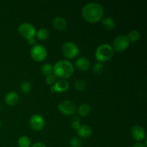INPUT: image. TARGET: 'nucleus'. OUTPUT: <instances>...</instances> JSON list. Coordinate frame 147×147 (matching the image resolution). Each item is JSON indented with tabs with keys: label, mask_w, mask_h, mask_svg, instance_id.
I'll use <instances>...</instances> for the list:
<instances>
[{
	"label": "nucleus",
	"mask_w": 147,
	"mask_h": 147,
	"mask_svg": "<svg viewBox=\"0 0 147 147\" xmlns=\"http://www.w3.org/2000/svg\"><path fill=\"white\" fill-rule=\"evenodd\" d=\"M82 17L90 23H96L100 21L104 14L103 6L95 2L88 3L83 7Z\"/></svg>",
	"instance_id": "1"
},
{
	"label": "nucleus",
	"mask_w": 147,
	"mask_h": 147,
	"mask_svg": "<svg viewBox=\"0 0 147 147\" xmlns=\"http://www.w3.org/2000/svg\"><path fill=\"white\" fill-rule=\"evenodd\" d=\"M74 66L67 60H59L53 66V74L62 80L68 78L74 73Z\"/></svg>",
	"instance_id": "2"
},
{
	"label": "nucleus",
	"mask_w": 147,
	"mask_h": 147,
	"mask_svg": "<svg viewBox=\"0 0 147 147\" xmlns=\"http://www.w3.org/2000/svg\"><path fill=\"white\" fill-rule=\"evenodd\" d=\"M113 51L112 46L109 44H102L97 47L95 52V57L99 63H105L113 57Z\"/></svg>",
	"instance_id": "3"
},
{
	"label": "nucleus",
	"mask_w": 147,
	"mask_h": 147,
	"mask_svg": "<svg viewBox=\"0 0 147 147\" xmlns=\"http://www.w3.org/2000/svg\"><path fill=\"white\" fill-rule=\"evenodd\" d=\"M62 53L67 59H73L78 55L79 48L75 43L67 42L62 46Z\"/></svg>",
	"instance_id": "4"
},
{
	"label": "nucleus",
	"mask_w": 147,
	"mask_h": 147,
	"mask_svg": "<svg viewBox=\"0 0 147 147\" xmlns=\"http://www.w3.org/2000/svg\"><path fill=\"white\" fill-rule=\"evenodd\" d=\"M47 53L46 48L40 44L35 45L30 50V55L34 61H43L47 57Z\"/></svg>",
	"instance_id": "5"
},
{
	"label": "nucleus",
	"mask_w": 147,
	"mask_h": 147,
	"mask_svg": "<svg viewBox=\"0 0 147 147\" xmlns=\"http://www.w3.org/2000/svg\"><path fill=\"white\" fill-rule=\"evenodd\" d=\"M18 32L20 36L26 40L33 38L36 35L35 27L30 23L24 22L18 27Z\"/></svg>",
	"instance_id": "6"
},
{
	"label": "nucleus",
	"mask_w": 147,
	"mask_h": 147,
	"mask_svg": "<svg viewBox=\"0 0 147 147\" xmlns=\"http://www.w3.org/2000/svg\"><path fill=\"white\" fill-rule=\"evenodd\" d=\"M129 44H130V42L127 36L119 35L113 41L112 48L113 51H116L117 53H122L129 47Z\"/></svg>",
	"instance_id": "7"
},
{
	"label": "nucleus",
	"mask_w": 147,
	"mask_h": 147,
	"mask_svg": "<svg viewBox=\"0 0 147 147\" xmlns=\"http://www.w3.org/2000/svg\"><path fill=\"white\" fill-rule=\"evenodd\" d=\"M58 110L61 113L67 116H71L76 113L77 108L76 104L71 100H63L58 105Z\"/></svg>",
	"instance_id": "8"
},
{
	"label": "nucleus",
	"mask_w": 147,
	"mask_h": 147,
	"mask_svg": "<svg viewBox=\"0 0 147 147\" xmlns=\"http://www.w3.org/2000/svg\"><path fill=\"white\" fill-rule=\"evenodd\" d=\"M30 126L32 129L36 131L42 130L45 127L44 119L39 114L33 115L30 119Z\"/></svg>",
	"instance_id": "9"
},
{
	"label": "nucleus",
	"mask_w": 147,
	"mask_h": 147,
	"mask_svg": "<svg viewBox=\"0 0 147 147\" xmlns=\"http://www.w3.org/2000/svg\"><path fill=\"white\" fill-rule=\"evenodd\" d=\"M131 136L134 140L140 142L146 137V132H145L144 129L142 126L139 125H135L131 128Z\"/></svg>",
	"instance_id": "10"
},
{
	"label": "nucleus",
	"mask_w": 147,
	"mask_h": 147,
	"mask_svg": "<svg viewBox=\"0 0 147 147\" xmlns=\"http://www.w3.org/2000/svg\"><path fill=\"white\" fill-rule=\"evenodd\" d=\"M68 82L65 80H60L56 81L55 84L51 86L50 90L53 93H63L68 90Z\"/></svg>",
	"instance_id": "11"
},
{
	"label": "nucleus",
	"mask_w": 147,
	"mask_h": 147,
	"mask_svg": "<svg viewBox=\"0 0 147 147\" xmlns=\"http://www.w3.org/2000/svg\"><path fill=\"white\" fill-rule=\"evenodd\" d=\"M76 68L78 69L80 71H86L89 69L90 66V63L86 57H81L78 58L75 63Z\"/></svg>",
	"instance_id": "12"
},
{
	"label": "nucleus",
	"mask_w": 147,
	"mask_h": 147,
	"mask_svg": "<svg viewBox=\"0 0 147 147\" xmlns=\"http://www.w3.org/2000/svg\"><path fill=\"white\" fill-rule=\"evenodd\" d=\"M4 100H5V103L9 106H15L18 103L19 100H20V96L17 93L11 91L6 95Z\"/></svg>",
	"instance_id": "13"
},
{
	"label": "nucleus",
	"mask_w": 147,
	"mask_h": 147,
	"mask_svg": "<svg viewBox=\"0 0 147 147\" xmlns=\"http://www.w3.org/2000/svg\"><path fill=\"white\" fill-rule=\"evenodd\" d=\"M53 26L55 30L63 31V30H65L66 27H67V21L63 17H57L53 19Z\"/></svg>",
	"instance_id": "14"
},
{
	"label": "nucleus",
	"mask_w": 147,
	"mask_h": 147,
	"mask_svg": "<svg viewBox=\"0 0 147 147\" xmlns=\"http://www.w3.org/2000/svg\"><path fill=\"white\" fill-rule=\"evenodd\" d=\"M77 134L80 137L87 139L91 136L92 129L88 125H81L77 130Z\"/></svg>",
	"instance_id": "15"
},
{
	"label": "nucleus",
	"mask_w": 147,
	"mask_h": 147,
	"mask_svg": "<svg viewBox=\"0 0 147 147\" xmlns=\"http://www.w3.org/2000/svg\"><path fill=\"white\" fill-rule=\"evenodd\" d=\"M78 112L80 116L86 117L90 115V112H91V107L87 103H83L79 106Z\"/></svg>",
	"instance_id": "16"
},
{
	"label": "nucleus",
	"mask_w": 147,
	"mask_h": 147,
	"mask_svg": "<svg viewBox=\"0 0 147 147\" xmlns=\"http://www.w3.org/2000/svg\"><path fill=\"white\" fill-rule=\"evenodd\" d=\"M101 24L103 27L107 30H112L116 27V23H115L114 20L109 17L103 18L102 20Z\"/></svg>",
	"instance_id": "17"
},
{
	"label": "nucleus",
	"mask_w": 147,
	"mask_h": 147,
	"mask_svg": "<svg viewBox=\"0 0 147 147\" xmlns=\"http://www.w3.org/2000/svg\"><path fill=\"white\" fill-rule=\"evenodd\" d=\"M36 37L40 41H45L47 40L50 37V32L46 28H40V30L36 32Z\"/></svg>",
	"instance_id": "18"
},
{
	"label": "nucleus",
	"mask_w": 147,
	"mask_h": 147,
	"mask_svg": "<svg viewBox=\"0 0 147 147\" xmlns=\"http://www.w3.org/2000/svg\"><path fill=\"white\" fill-rule=\"evenodd\" d=\"M41 71L44 76L46 77L50 75L53 74V66L50 63H45V64L42 65L41 67Z\"/></svg>",
	"instance_id": "19"
},
{
	"label": "nucleus",
	"mask_w": 147,
	"mask_h": 147,
	"mask_svg": "<svg viewBox=\"0 0 147 147\" xmlns=\"http://www.w3.org/2000/svg\"><path fill=\"white\" fill-rule=\"evenodd\" d=\"M127 37L129 39V42H137L140 39L141 34L139 31H137L136 30H134L129 33V35L127 36Z\"/></svg>",
	"instance_id": "20"
},
{
	"label": "nucleus",
	"mask_w": 147,
	"mask_h": 147,
	"mask_svg": "<svg viewBox=\"0 0 147 147\" xmlns=\"http://www.w3.org/2000/svg\"><path fill=\"white\" fill-rule=\"evenodd\" d=\"M18 146L20 147H30V144H31V142L29 137L26 136H20L18 139Z\"/></svg>",
	"instance_id": "21"
},
{
	"label": "nucleus",
	"mask_w": 147,
	"mask_h": 147,
	"mask_svg": "<svg viewBox=\"0 0 147 147\" xmlns=\"http://www.w3.org/2000/svg\"><path fill=\"white\" fill-rule=\"evenodd\" d=\"M20 90L24 94H27V93H30L32 90V85L30 84V82L27 81V80H24L22 83L20 84Z\"/></svg>",
	"instance_id": "22"
},
{
	"label": "nucleus",
	"mask_w": 147,
	"mask_h": 147,
	"mask_svg": "<svg viewBox=\"0 0 147 147\" xmlns=\"http://www.w3.org/2000/svg\"><path fill=\"white\" fill-rule=\"evenodd\" d=\"M103 70H104V66H103V63H96L93 65V73L95 75H101L103 73Z\"/></svg>",
	"instance_id": "23"
},
{
	"label": "nucleus",
	"mask_w": 147,
	"mask_h": 147,
	"mask_svg": "<svg viewBox=\"0 0 147 147\" xmlns=\"http://www.w3.org/2000/svg\"><path fill=\"white\" fill-rule=\"evenodd\" d=\"M86 82L83 79L76 80L74 83V87L78 90H84L86 88Z\"/></svg>",
	"instance_id": "24"
},
{
	"label": "nucleus",
	"mask_w": 147,
	"mask_h": 147,
	"mask_svg": "<svg viewBox=\"0 0 147 147\" xmlns=\"http://www.w3.org/2000/svg\"><path fill=\"white\" fill-rule=\"evenodd\" d=\"M70 147H82V142L78 137H73L70 141Z\"/></svg>",
	"instance_id": "25"
},
{
	"label": "nucleus",
	"mask_w": 147,
	"mask_h": 147,
	"mask_svg": "<svg viewBox=\"0 0 147 147\" xmlns=\"http://www.w3.org/2000/svg\"><path fill=\"white\" fill-rule=\"evenodd\" d=\"M81 126L80 123V119L78 116H74L72 119V123H71V126L73 129L77 131L78 129L80 128V126Z\"/></svg>",
	"instance_id": "26"
},
{
	"label": "nucleus",
	"mask_w": 147,
	"mask_h": 147,
	"mask_svg": "<svg viewBox=\"0 0 147 147\" xmlns=\"http://www.w3.org/2000/svg\"><path fill=\"white\" fill-rule=\"evenodd\" d=\"M46 83H47L48 86H53L55 84V83L56 82V77L54 74L50 75L46 77Z\"/></svg>",
	"instance_id": "27"
},
{
	"label": "nucleus",
	"mask_w": 147,
	"mask_h": 147,
	"mask_svg": "<svg viewBox=\"0 0 147 147\" xmlns=\"http://www.w3.org/2000/svg\"><path fill=\"white\" fill-rule=\"evenodd\" d=\"M27 42H28V44L30 45H32L33 47L35 45H37V40L34 39V37H33V38H30L29 40H27Z\"/></svg>",
	"instance_id": "28"
},
{
	"label": "nucleus",
	"mask_w": 147,
	"mask_h": 147,
	"mask_svg": "<svg viewBox=\"0 0 147 147\" xmlns=\"http://www.w3.org/2000/svg\"><path fill=\"white\" fill-rule=\"evenodd\" d=\"M31 147H47L44 144L41 143V142H37V143H34Z\"/></svg>",
	"instance_id": "29"
},
{
	"label": "nucleus",
	"mask_w": 147,
	"mask_h": 147,
	"mask_svg": "<svg viewBox=\"0 0 147 147\" xmlns=\"http://www.w3.org/2000/svg\"><path fill=\"white\" fill-rule=\"evenodd\" d=\"M133 147H146V145H144L142 143H136L134 145Z\"/></svg>",
	"instance_id": "30"
},
{
	"label": "nucleus",
	"mask_w": 147,
	"mask_h": 147,
	"mask_svg": "<svg viewBox=\"0 0 147 147\" xmlns=\"http://www.w3.org/2000/svg\"><path fill=\"white\" fill-rule=\"evenodd\" d=\"M1 120H0V128H1Z\"/></svg>",
	"instance_id": "31"
},
{
	"label": "nucleus",
	"mask_w": 147,
	"mask_h": 147,
	"mask_svg": "<svg viewBox=\"0 0 147 147\" xmlns=\"http://www.w3.org/2000/svg\"><path fill=\"white\" fill-rule=\"evenodd\" d=\"M0 109H1V105H0Z\"/></svg>",
	"instance_id": "32"
}]
</instances>
